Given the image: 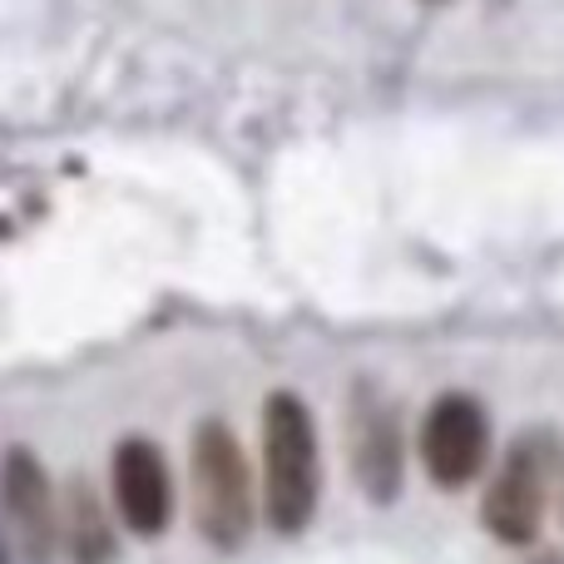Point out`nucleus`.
<instances>
[{
    "label": "nucleus",
    "mask_w": 564,
    "mask_h": 564,
    "mask_svg": "<svg viewBox=\"0 0 564 564\" xmlns=\"http://www.w3.org/2000/svg\"><path fill=\"white\" fill-rule=\"evenodd\" d=\"M322 451L307 401L273 391L263 401V516L278 535H302L317 516Z\"/></svg>",
    "instance_id": "obj_1"
},
{
    "label": "nucleus",
    "mask_w": 564,
    "mask_h": 564,
    "mask_svg": "<svg viewBox=\"0 0 564 564\" xmlns=\"http://www.w3.org/2000/svg\"><path fill=\"white\" fill-rule=\"evenodd\" d=\"M0 506H6L10 525L20 530L30 560L50 564L59 540V520H55V496H50V476L25 446H10L0 460Z\"/></svg>",
    "instance_id": "obj_7"
},
{
    "label": "nucleus",
    "mask_w": 564,
    "mask_h": 564,
    "mask_svg": "<svg viewBox=\"0 0 564 564\" xmlns=\"http://www.w3.org/2000/svg\"><path fill=\"white\" fill-rule=\"evenodd\" d=\"M115 506H119V520L139 540H154L169 530V520H174V480H169V460L154 441H144V436L119 441Z\"/></svg>",
    "instance_id": "obj_5"
},
{
    "label": "nucleus",
    "mask_w": 564,
    "mask_h": 564,
    "mask_svg": "<svg viewBox=\"0 0 564 564\" xmlns=\"http://www.w3.org/2000/svg\"><path fill=\"white\" fill-rule=\"evenodd\" d=\"M253 470L228 421H198L194 431V520L214 550H238L253 535Z\"/></svg>",
    "instance_id": "obj_2"
},
{
    "label": "nucleus",
    "mask_w": 564,
    "mask_h": 564,
    "mask_svg": "<svg viewBox=\"0 0 564 564\" xmlns=\"http://www.w3.org/2000/svg\"><path fill=\"white\" fill-rule=\"evenodd\" d=\"M0 564H10V560H6V540H0Z\"/></svg>",
    "instance_id": "obj_9"
},
{
    "label": "nucleus",
    "mask_w": 564,
    "mask_h": 564,
    "mask_svg": "<svg viewBox=\"0 0 564 564\" xmlns=\"http://www.w3.org/2000/svg\"><path fill=\"white\" fill-rule=\"evenodd\" d=\"M416 456L441 490H460L490 460V416L470 391H441L416 431Z\"/></svg>",
    "instance_id": "obj_3"
},
{
    "label": "nucleus",
    "mask_w": 564,
    "mask_h": 564,
    "mask_svg": "<svg viewBox=\"0 0 564 564\" xmlns=\"http://www.w3.org/2000/svg\"><path fill=\"white\" fill-rule=\"evenodd\" d=\"M65 545H69V555H75V564H109L115 560V530H109L105 510H99V500L89 496L85 480L75 486V500H69Z\"/></svg>",
    "instance_id": "obj_8"
},
{
    "label": "nucleus",
    "mask_w": 564,
    "mask_h": 564,
    "mask_svg": "<svg viewBox=\"0 0 564 564\" xmlns=\"http://www.w3.org/2000/svg\"><path fill=\"white\" fill-rule=\"evenodd\" d=\"M545 500H550V436H520L506 451L500 470L490 476V490L480 500V520L500 545H535L540 525H545Z\"/></svg>",
    "instance_id": "obj_4"
},
{
    "label": "nucleus",
    "mask_w": 564,
    "mask_h": 564,
    "mask_svg": "<svg viewBox=\"0 0 564 564\" xmlns=\"http://www.w3.org/2000/svg\"><path fill=\"white\" fill-rule=\"evenodd\" d=\"M351 470L367 500L391 506L406 480V436L401 421L377 391H361L357 416H351Z\"/></svg>",
    "instance_id": "obj_6"
}]
</instances>
